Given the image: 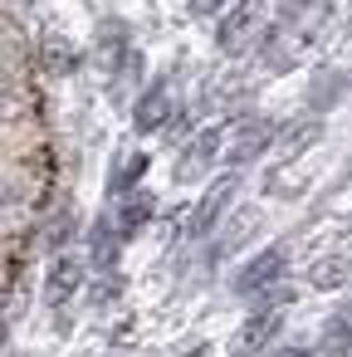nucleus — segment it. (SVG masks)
<instances>
[{"instance_id": "nucleus-1", "label": "nucleus", "mask_w": 352, "mask_h": 357, "mask_svg": "<svg viewBox=\"0 0 352 357\" xmlns=\"http://www.w3.org/2000/svg\"><path fill=\"white\" fill-rule=\"evenodd\" d=\"M284 274H289V250L284 245H269V250H259V255H250L240 269H235V279H230V289L240 294V298H259V294H269V289H279L284 284Z\"/></svg>"}, {"instance_id": "nucleus-2", "label": "nucleus", "mask_w": 352, "mask_h": 357, "mask_svg": "<svg viewBox=\"0 0 352 357\" xmlns=\"http://www.w3.org/2000/svg\"><path fill=\"white\" fill-rule=\"evenodd\" d=\"M235 191H240V176H220V181H211V186H206V196L196 201L191 220H186V235H191V240H206V235H215V225L225 220V211H230Z\"/></svg>"}, {"instance_id": "nucleus-3", "label": "nucleus", "mask_w": 352, "mask_h": 357, "mask_svg": "<svg viewBox=\"0 0 352 357\" xmlns=\"http://www.w3.org/2000/svg\"><path fill=\"white\" fill-rule=\"evenodd\" d=\"M254 40H259V10H254V0H235V6L220 15V25H215V45H220V54H245Z\"/></svg>"}, {"instance_id": "nucleus-4", "label": "nucleus", "mask_w": 352, "mask_h": 357, "mask_svg": "<svg viewBox=\"0 0 352 357\" xmlns=\"http://www.w3.org/2000/svg\"><path fill=\"white\" fill-rule=\"evenodd\" d=\"M274 137H279V123H269V118H250V123L235 128V137H230V147H225V162L240 172V167L259 162V157L274 147Z\"/></svg>"}, {"instance_id": "nucleus-5", "label": "nucleus", "mask_w": 352, "mask_h": 357, "mask_svg": "<svg viewBox=\"0 0 352 357\" xmlns=\"http://www.w3.org/2000/svg\"><path fill=\"white\" fill-rule=\"evenodd\" d=\"M279 328H284V308H274V303H254V313L240 323V333H235V357H259L274 337H279Z\"/></svg>"}, {"instance_id": "nucleus-6", "label": "nucleus", "mask_w": 352, "mask_h": 357, "mask_svg": "<svg viewBox=\"0 0 352 357\" xmlns=\"http://www.w3.org/2000/svg\"><path fill=\"white\" fill-rule=\"evenodd\" d=\"M171 118H176L171 84H167V79H152V84L137 93V103H132V128H137V132H162Z\"/></svg>"}, {"instance_id": "nucleus-7", "label": "nucleus", "mask_w": 352, "mask_h": 357, "mask_svg": "<svg viewBox=\"0 0 352 357\" xmlns=\"http://www.w3.org/2000/svg\"><path fill=\"white\" fill-rule=\"evenodd\" d=\"M79 289H84V259L59 250L54 264H49V274H45V303H49V308H64Z\"/></svg>"}, {"instance_id": "nucleus-8", "label": "nucleus", "mask_w": 352, "mask_h": 357, "mask_svg": "<svg viewBox=\"0 0 352 357\" xmlns=\"http://www.w3.org/2000/svg\"><path fill=\"white\" fill-rule=\"evenodd\" d=\"M220 147H225V132H220V128H206V132H196V137H191V142L181 147L176 176H181V181H196L201 172H211V167H215Z\"/></svg>"}, {"instance_id": "nucleus-9", "label": "nucleus", "mask_w": 352, "mask_h": 357, "mask_svg": "<svg viewBox=\"0 0 352 357\" xmlns=\"http://www.w3.org/2000/svg\"><path fill=\"white\" fill-rule=\"evenodd\" d=\"M157 215V201H152V191H128L123 201H118V211H113V225H118V235L123 240H132V235H142L147 230V220Z\"/></svg>"}, {"instance_id": "nucleus-10", "label": "nucleus", "mask_w": 352, "mask_h": 357, "mask_svg": "<svg viewBox=\"0 0 352 357\" xmlns=\"http://www.w3.org/2000/svg\"><path fill=\"white\" fill-rule=\"evenodd\" d=\"M323 137V118H298V123H289V128H279V137H274V147H279V162H298L313 142Z\"/></svg>"}, {"instance_id": "nucleus-11", "label": "nucleus", "mask_w": 352, "mask_h": 357, "mask_svg": "<svg viewBox=\"0 0 352 357\" xmlns=\"http://www.w3.org/2000/svg\"><path fill=\"white\" fill-rule=\"evenodd\" d=\"M123 235H118V225H113V215H98L93 220V230H89V259L98 264V269H118V255H123Z\"/></svg>"}, {"instance_id": "nucleus-12", "label": "nucleus", "mask_w": 352, "mask_h": 357, "mask_svg": "<svg viewBox=\"0 0 352 357\" xmlns=\"http://www.w3.org/2000/svg\"><path fill=\"white\" fill-rule=\"evenodd\" d=\"M147 167H152V157H147V152H128V157H118V162H113V172H108V196L118 201V196L137 191V181L147 176Z\"/></svg>"}, {"instance_id": "nucleus-13", "label": "nucleus", "mask_w": 352, "mask_h": 357, "mask_svg": "<svg viewBox=\"0 0 352 357\" xmlns=\"http://www.w3.org/2000/svg\"><path fill=\"white\" fill-rule=\"evenodd\" d=\"M318 347H323L328 357H347V352H352V303H342V308H337V313L323 323Z\"/></svg>"}, {"instance_id": "nucleus-14", "label": "nucleus", "mask_w": 352, "mask_h": 357, "mask_svg": "<svg viewBox=\"0 0 352 357\" xmlns=\"http://www.w3.org/2000/svg\"><path fill=\"white\" fill-rule=\"evenodd\" d=\"M259 59H264V69H274V74H284L289 64H293V50H289V40H284V25H274V30H264L259 40Z\"/></svg>"}, {"instance_id": "nucleus-15", "label": "nucleus", "mask_w": 352, "mask_h": 357, "mask_svg": "<svg viewBox=\"0 0 352 357\" xmlns=\"http://www.w3.org/2000/svg\"><path fill=\"white\" fill-rule=\"evenodd\" d=\"M342 89H347V79L332 74V69H323V74L313 79V89H308V108H313V113H328V108L342 98Z\"/></svg>"}, {"instance_id": "nucleus-16", "label": "nucleus", "mask_w": 352, "mask_h": 357, "mask_svg": "<svg viewBox=\"0 0 352 357\" xmlns=\"http://www.w3.org/2000/svg\"><path fill=\"white\" fill-rule=\"evenodd\" d=\"M298 20H323V0H279V25Z\"/></svg>"}, {"instance_id": "nucleus-17", "label": "nucleus", "mask_w": 352, "mask_h": 357, "mask_svg": "<svg viewBox=\"0 0 352 357\" xmlns=\"http://www.w3.org/2000/svg\"><path fill=\"white\" fill-rule=\"evenodd\" d=\"M45 59H49V74H74L79 69V50L64 45V40H45Z\"/></svg>"}, {"instance_id": "nucleus-18", "label": "nucleus", "mask_w": 352, "mask_h": 357, "mask_svg": "<svg viewBox=\"0 0 352 357\" xmlns=\"http://www.w3.org/2000/svg\"><path fill=\"white\" fill-rule=\"evenodd\" d=\"M342 279H347V259H323L308 269V284H318V289H337Z\"/></svg>"}, {"instance_id": "nucleus-19", "label": "nucleus", "mask_w": 352, "mask_h": 357, "mask_svg": "<svg viewBox=\"0 0 352 357\" xmlns=\"http://www.w3.org/2000/svg\"><path fill=\"white\" fill-rule=\"evenodd\" d=\"M10 118H15V93H10L6 84H0V128H6Z\"/></svg>"}, {"instance_id": "nucleus-20", "label": "nucleus", "mask_w": 352, "mask_h": 357, "mask_svg": "<svg viewBox=\"0 0 352 357\" xmlns=\"http://www.w3.org/2000/svg\"><path fill=\"white\" fill-rule=\"evenodd\" d=\"M279 357H318V352H308V347H284Z\"/></svg>"}, {"instance_id": "nucleus-21", "label": "nucleus", "mask_w": 352, "mask_h": 357, "mask_svg": "<svg viewBox=\"0 0 352 357\" xmlns=\"http://www.w3.org/2000/svg\"><path fill=\"white\" fill-rule=\"evenodd\" d=\"M186 357H211V347H196V352H186Z\"/></svg>"}, {"instance_id": "nucleus-22", "label": "nucleus", "mask_w": 352, "mask_h": 357, "mask_svg": "<svg viewBox=\"0 0 352 357\" xmlns=\"http://www.w3.org/2000/svg\"><path fill=\"white\" fill-rule=\"evenodd\" d=\"M230 6H235V0H230Z\"/></svg>"}]
</instances>
